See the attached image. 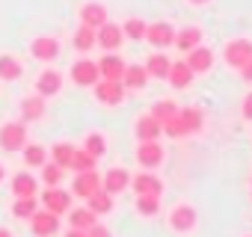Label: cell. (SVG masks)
Returning a JSON list of instances; mask_svg holds the SVG:
<instances>
[{
  "label": "cell",
  "instance_id": "cell-6",
  "mask_svg": "<svg viewBox=\"0 0 252 237\" xmlns=\"http://www.w3.org/2000/svg\"><path fill=\"white\" fill-rule=\"evenodd\" d=\"M30 54H33V59H39V62H54V59L60 57V42H57L54 36H36V39L30 42Z\"/></svg>",
  "mask_w": 252,
  "mask_h": 237
},
{
  "label": "cell",
  "instance_id": "cell-32",
  "mask_svg": "<svg viewBox=\"0 0 252 237\" xmlns=\"http://www.w3.org/2000/svg\"><path fill=\"white\" fill-rule=\"evenodd\" d=\"M71 157H74V146H71V143H57V146L51 148V163H57V166H63V169L71 166Z\"/></svg>",
  "mask_w": 252,
  "mask_h": 237
},
{
  "label": "cell",
  "instance_id": "cell-33",
  "mask_svg": "<svg viewBox=\"0 0 252 237\" xmlns=\"http://www.w3.org/2000/svg\"><path fill=\"white\" fill-rule=\"evenodd\" d=\"M137 210H140L143 216H158V210H160V196H155V193H140V196H137Z\"/></svg>",
  "mask_w": 252,
  "mask_h": 237
},
{
  "label": "cell",
  "instance_id": "cell-36",
  "mask_svg": "<svg viewBox=\"0 0 252 237\" xmlns=\"http://www.w3.org/2000/svg\"><path fill=\"white\" fill-rule=\"evenodd\" d=\"M146 27L149 24L143 18H128V21L122 24V33L128 36V39H134V42H140V39H146Z\"/></svg>",
  "mask_w": 252,
  "mask_h": 237
},
{
  "label": "cell",
  "instance_id": "cell-9",
  "mask_svg": "<svg viewBox=\"0 0 252 237\" xmlns=\"http://www.w3.org/2000/svg\"><path fill=\"white\" fill-rule=\"evenodd\" d=\"M137 160H140V166H146V169L160 166V160H163L160 143H158V140H140V146H137Z\"/></svg>",
  "mask_w": 252,
  "mask_h": 237
},
{
  "label": "cell",
  "instance_id": "cell-17",
  "mask_svg": "<svg viewBox=\"0 0 252 237\" xmlns=\"http://www.w3.org/2000/svg\"><path fill=\"white\" fill-rule=\"evenodd\" d=\"M104 21H107V6H104V3H83V6H80V24L98 30Z\"/></svg>",
  "mask_w": 252,
  "mask_h": 237
},
{
  "label": "cell",
  "instance_id": "cell-15",
  "mask_svg": "<svg viewBox=\"0 0 252 237\" xmlns=\"http://www.w3.org/2000/svg\"><path fill=\"white\" fill-rule=\"evenodd\" d=\"M45 118V98L42 95H27L21 101V122L30 125V122H39Z\"/></svg>",
  "mask_w": 252,
  "mask_h": 237
},
{
  "label": "cell",
  "instance_id": "cell-42",
  "mask_svg": "<svg viewBox=\"0 0 252 237\" xmlns=\"http://www.w3.org/2000/svg\"><path fill=\"white\" fill-rule=\"evenodd\" d=\"M240 71H243V77H246V80H249V83H252V59H249V62H246V65H243V68H240Z\"/></svg>",
  "mask_w": 252,
  "mask_h": 237
},
{
  "label": "cell",
  "instance_id": "cell-31",
  "mask_svg": "<svg viewBox=\"0 0 252 237\" xmlns=\"http://www.w3.org/2000/svg\"><path fill=\"white\" fill-rule=\"evenodd\" d=\"M21 151H24V163H27V166H45V163H48V148L39 146V143L24 146Z\"/></svg>",
  "mask_w": 252,
  "mask_h": 237
},
{
  "label": "cell",
  "instance_id": "cell-12",
  "mask_svg": "<svg viewBox=\"0 0 252 237\" xmlns=\"http://www.w3.org/2000/svg\"><path fill=\"white\" fill-rule=\"evenodd\" d=\"M95 190H101V175H98L95 169H89V172H77V178H74V184H71V193L80 196V199H89Z\"/></svg>",
  "mask_w": 252,
  "mask_h": 237
},
{
  "label": "cell",
  "instance_id": "cell-24",
  "mask_svg": "<svg viewBox=\"0 0 252 237\" xmlns=\"http://www.w3.org/2000/svg\"><path fill=\"white\" fill-rule=\"evenodd\" d=\"M122 83L128 89H143L149 83V71L143 65H125V74H122Z\"/></svg>",
  "mask_w": 252,
  "mask_h": 237
},
{
  "label": "cell",
  "instance_id": "cell-19",
  "mask_svg": "<svg viewBox=\"0 0 252 237\" xmlns=\"http://www.w3.org/2000/svg\"><path fill=\"white\" fill-rule=\"evenodd\" d=\"M160 122L149 113V116H140L137 118V125H134V134H137V140H158L160 137Z\"/></svg>",
  "mask_w": 252,
  "mask_h": 237
},
{
  "label": "cell",
  "instance_id": "cell-10",
  "mask_svg": "<svg viewBox=\"0 0 252 237\" xmlns=\"http://www.w3.org/2000/svg\"><path fill=\"white\" fill-rule=\"evenodd\" d=\"M63 89V74L57 68H45L39 77H36V95L42 98H51V95H60Z\"/></svg>",
  "mask_w": 252,
  "mask_h": 237
},
{
  "label": "cell",
  "instance_id": "cell-13",
  "mask_svg": "<svg viewBox=\"0 0 252 237\" xmlns=\"http://www.w3.org/2000/svg\"><path fill=\"white\" fill-rule=\"evenodd\" d=\"M98 74L104 77V80H122V74H125V59L119 57V54H104L101 59H98Z\"/></svg>",
  "mask_w": 252,
  "mask_h": 237
},
{
  "label": "cell",
  "instance_id": "cell-2",
  "mask_svg": "<svg viewBox=\"0 0 252 237\" xmlns=\"http://www.w3.org/2000/svg\"><path fill=\"white\" fill-rule=\"evenodd\" d=\"M27 146V125L24 122H6L0 128V148L3 151H21Z\"/></svg>",
  "mask_w": 252,
  "mask_h": 237
},
{
  "label": "cell",
  "instance_id": "cell-25",
  "mask_svg": "<svg viewBox=\"0 0 252 237\" xmlns=\"http://www.w3.org/2000/svg\"><path fill=\"white\" fill-rule=\"evenodd\" d=\"M178 51H193L196 45H202V30L199 27H187V30H181V33H175V42H172Z\"/></svg>",
  "mask_w": 252,
  "mask_h": 237
},
{
  "label": "cell",
  "instance_id": "cell-22",
  "mask_svg": "<svg viewBox=\"0 0 252 237\" xmlns=\"http://www.w3.org/2000/svg\"><path fill=\"white\" fill-rule=\"evenodd\" d=\"M21 74H24L21 59H15V57H9V54H0V80L12 83V80H18Z\"/></svg>",
  "mask_w": 252,
  "mask_h": 237
},
{
  "label": "cell",
  "instance_id": "cell-44",
  "mask_svg": "<svg viewBox=\"0 0 252 237\" xmlns=\"http://www.w3.org/2000/svg\"><path fill=\"white\" fill-rule=\"evenodd\" d=\"M0 237H12V231L9 228H0Z\"/></svg>",
  "mask_w": 252,
  "mask_h": 237
},
{
  "label": "cell",
  "instance_id": "cell-38",
  "mask_svg": "<svg viewBox=\"0 0 252 237\" xmlns=\"http://www.w3.org/2000/svg\"><path fill=\"white\" fill-rule=\"evenodd\" d=\"M175 113H178V107H175V101H158V104L152 107V116L158 118V122H160V125L166 122V118H172Z\"/></svg>",
  "mask_w": 252,
  "mask_h": 237
},
{
  "label": "cell",
  "instance_id": "cell-41",
  "mask_svg": "<svg viewBox=\"0 0 252 237\" xmlns=\"http://www.w3.org/2000/svg\"><path fill=\"white\" fill-rule=\"evenodd\" d=\"M243 118H252V92H249L246 101H243Z\"/></svg>",
  "mask_w": 252,
  "mask_h": 237
},
{
  "label": "cell",
  "instance_id": "cell-16",
  "mask_svg": "<svg viewBox=\"0 0 252 237\" xmlns=\"http://www.w3.org/2000/svg\"><path fill=\"white\" fill-rule=\"evenodd\" d=\"M128 184H131V175L125 172V169H119V166H116V169H110V172L101 178V187H104L110 196H119L122 190H128Z\"/></svg>",
  "mask_w": 252,
  "mask_h": 237
},
{
  "label": "cell",
  "instance_id": "cell-11",
  "mask_svg": "<svg viewBox=\"0 0 252 237\" xmlns=\"http://www.w3.org/2000/svg\"><path fill=\"white\" fill-rule=\"evenodd\" d=\"M178 125H181V137L199 134L205 125V113L199 107H184V110H178Z\"/></svg>",
  "mask_w": 252,
  "mask_h": 237
},
{
  "label": "cell",
  "instance_id": "cell-30",
  "mask_svg": "<svg viewBox=\"0 0 252 237\" xmlns=\"http://www.w3.org/2000/svg\"><path fill=\"white\" fill-rule=\"evenodd\" d=\"M74 48L80 51V54H86V51H92L95 48V30L92 27H86V24H80L77 30H74Z\"/></svg>",
  "mask_w": 252,
  "mask_h": 237
},
{
  "label": "cell",
  "instance_id": "cell-20",
  "mask_svg": "<svg viewBox=\"0 0 252 237\" xmlns=\"http://www.w3.org/2000/svg\"><path fill=\"white\" fill-rule=\"evenodd\" d=\"M131 187L137 190V196H140V193H155V196H160L163 181H160L158 175H152V172H140V175L131 178Z\"/></svg>",
  "mask_w": 252,
  "mask_h": 237
},
{
  "label": "cell",
  "instance_id": "cell-37",
  "mask_svg": "<svg viewBox=\"0 0 252 237\" xmlns=\"http://www.w3.org/2000/svg\"><path fill=\"white\" fill-rule=\"evenodd\" d=\"M95 160H98V157H92L86 148H83V151L74 148V157H71V166H68V169H74V172H89V169H95Z\"/></svg>",
  "mask_w": 252,
  "mask_h": 237
},
{
  "label": "cell",
  "instance_id": "cell-43",
  "mask_svg": "<svg viewBox=\"0 0 252 237\" xmlns=\"http://www.w3.org/2000/svg\"><path fill=\"white\" fill-rule=\"evenodd\" d=\"M65 237H86V231H83V228H68Z\"/></svg>",
  "mask_w": 252,
  "mask_h": 237
},
{
  "label": "cell",
  "instance_id": "cell-1",
  "mask_svg": "<svg viewBox=\"0 0 252 237\" xmlns=\"http://www.w3.org/2000/svg\"><path fill=\"white\" fill-rule=\"evenodd\" d=\"M92 89H95V101L104 104V107H116V104L125 101V83L122 80H104V77H98L92 83Z\"/></svg>",
  "mask_w": 252,
  "mask_h": 237
},
{
  "label": "cell",
  "instance_id": "cell-39",
  "mask_svg": "<svg viewBox=\"0 0 252 237\" xmlns=\"http://www.w3.org/2000/svg\"><path fill=\"white\" fill-rule=\"evenodd\" d=\"M42 181H45V187H57V184L63 181V166L45 163V166H42Z\"/></svg>",
  "mask_w": 252,
  "mask_h": 237
},
{
  "label": "cell",
  "instance_id": "cell-45",
  "mask_svg": "<svg viewBox=\"0 0 252 237\" xmlns=\"http://www.w3.org/2000/svg\"><path fill=\"white\" fill-rule=\"evenodd\" d=\"M6 178V169H3V163H0V181H3Z\"/></svg>",
  "mask_w": 252,
  "mask_h": 237
},
{
  "label": "cell",
  "instance_id": "cell-27",
  "mask_svg": "<svg viewBox=\"0 0 252 237\" xmlns=\"http://www.w3.org/2000/svg\"><path fill=\"white\" fill-rule=\"evenodd\" d=\"M166 77H169V83H172L175 89H184V86H190V80H193V71H190V65H187V62H172Z\"/></svg>",
  "mask_w": 252,
  "mask_h": 237
},
{
  "label": "cell",
  "instance_id": "cell-26",
  "mask_svg": "<svg viewBox=\"0 0 252 237\" xmlns=\"http://www.w3.org/2000/svg\"><path fill=\"white\" fill-rule=\"evenodd\" d=\"M86 207H89L92 213H98V216H101V213H110V210H113V196L101 187V190H95V193L86 199Z\"/></svg>",
  "mask_w": 252,
  "mask_h": 237
},
{
  "label": "cell",
  "instance_id": "cell-18",
  "mask_svg": "<svg viewBox=\"0 0 252 237\" xmlns=\"http://www.w3.org/2000/svg\"><path fill=\"white\" fill-rule=\"evenodd\" d=\"M187 65H190V71L196 74V71H208L211 65H214V54L208 51V48H202V45H196L193 51H187V59H184Z\"/></svg>",
  "mask_w": 252,
  "mask_h": 237
},
{
  "label": "cell",
  "instance_id": "cell-28",
  "mask_svg": "<svg viewBox=\"0 0 252 237\" xmlns=\"http://www.w3.org/2000/svg\"><path fill=\"white\" fill-rule=\"evenodd\" d=\"M169 59H166V54H152L149 57V62H146V71H149V77H158V80H166V74H169Z\"/></svg>",
  "mask_w": 252,
  "mask_h": 237
},
{
  "label": "cell",
  "instance_id": "cell-4",
  "mask_svg": "<svg viewBox=\"0 0 252 237\" xmlns=\"http://www.w3.org/2000/svg\"><path fill=\"white\" fill-rule=\"evenodd\" d=\"M252 59V42L249 39H231L225 45V62L231 68H243Z\"/></svg>",
  "mask_w": 252,
  "mask_h": 237
},
{
  "label": "cell",
  "instance_id": "cell-40",
  "mask_svg": "<svg viewBox=\"0 0 252 237\" xmlns=\"http://www.w3.org/2000/svg\"><path fill=\"white\" fill-rule=\"evenodd\" d=\"M86 237H113V234H110V228H107V225H98V222H95V225H89V228H86Z\"/></svg>",
  "mask_w": 252,
  "mask_h": 237
},
{
  "label": "cell",
  "instance_id": "cell-29",
  "mask_svg": "<svg viewBox=\"0 0 252 237\" xmlns=\"http://www.w3.org/2000/svg\"><path fill=\"white\" fill-rule=\"evenodd\" d=\"M68 222H71V228H89V225H95L98 222V213H92L89 207H74V210H68Z\"/></svg>",
  "mask_w": 252,
  "mask_h": 237
},
{
  "label": "cell",
  "instance_id": "cell-21",
  "mask_svg": "<svg viewBox=\"0 0 252 237\" xmlns=\"http://www.w3.org/2000/svg\"><path fill=\"white\" fill-rule=\"evenodd\" d=\"M169 222H172L175 231H190V228L196 225V210H193L190 205H178V207L169 213Z\"/></svg>",
  "mask_w": 252,
  "mask_h": 237
},
{
  "label": "cell",
  "instance_id": "cell-5",
  "mask_svg": "<svg viewBox=\"0 0 252 237\" xmlns=\"http://www.w3.org/2000/svg\"><path fill=\"white\" fill-rule=\"evenodd\" d=\"M122 42H125V33H122L119 24L104 21V24L95 30V45L104 48V51H116V48H122Z\"/></svg>",
  "mask_w": 252,
  "mask_h": 237
},
{
  "label": "cell",
  "instance_id": "cell-3",
  "mask_svg": "<svg viewBox=\"0 0 252 237\" xmlns=\"http://www.w3.org/2000/svg\"><path fill=\"white\" fill-rule=\"evenodd\" d=\"M30 231H33L36 237H54V234L60 231V216L51 213V210H36V213L30 216Z\"/></svg>",
  "mask_w": 252,
  "mask_h": 237
},
{
  "label": "cell",
  "instance_id": "cell-34",
  "mask_svg": "<svg viewBox=\"0 0 252 237\" xmlns=\"http://www.w3.org/2000/svg\"><path fill=\"white\" fill-rule=\"evenodd\" d=\"M36 210H39L36 196H21V199H15V205H12V213H15L18 219H30Z\"/></svg>",
  "mask_w": 252,
  "mask_h": 237
},
{
  "label": "cell",
  "instance_id": "cell-8",
  "mask_svg": "<svg viewBox=\"0 0 252 237\" xmlns=\"http://www.w3.org/2000/svg\"><path fill=\"white\" fill-rule=\"evenodd\" d=\"M146 39L155 45V48H169L175 42V27L169 21H155L146 27Z\"/></svg>",
  "mask_w": 252,
  "mask_h": 237
},
{
  "label": "cell",
  "instance_id": "cell-35",
  "mask_svg": "<svg viewBox=\"0 0 252 237\" xmlns=\"http://www.w3.org/2000/svg\"><path fill=\"white\" fill-rule=\"evenodd\" d=\"M83 148H86L92 157H101V154L107 151V137H104V134H98V131H92V134H86Z\"/></svg>",
  "mask_w": 252,
  "mask_h": 237
},
{
  "label": "cell",
  "instance_id": "cell-46",
  "mask_svg": "<svg viewBox=\"0 0 252 237\" xmlns=\"http://www.w3.org/2000/svg\"><path fill=\"white\" fill-rule=\"evenodd\" d=\"M190 3H208V0H190Z\"/></svg>",
  "mask_w": 252,
  "mask_h": 237
},
{
  "label": "cell",
  "instance_id": "cell-23",
  "mask_svg": "<svg viewBox=\"0 0 252 237\" xmlns=\"http://www.w3.org/2000/svg\"><path fill=\"white\" fill-rule=\"evenodd\" d=\"M36 190H39V184H36V178H33L30 172L12 175V193H15V199H21V196H36Z\"/></svg>",
  "mask_w": 252,
  "mask_h": 237
},
{
  "label": "cell",
  "instance_id": "cell-7",
  "mask_svg": "<svg viewBox=\"0 0 252 237\" xmlns=\"http://www.w3.org/2000/svg\"><path fill=\"white\" fill-rule=\"evenodd\" d=\"M42 205H45V210H51V213H68V207H71V196L65 193V190H60V184L57 187H48L45 193H42Z\"/></svg>",
  "mask_w": 252,
  "mask_h": 237
},
{
  "label": "cell",
  "instance_id": "cell-14",
  "mask_svg": "<svg viewBox=\"0 0 252 237\" xmlns=\"http://www.w3.org/2000/svg\"><path fill=\"white\" fill-rule=\"evenodd\" d=\"M98 77H101V74H98V62H92V59H77V62L71 65V80H74L77 86H92Z\"/></svg>",
  "mask_w": 252,
  "mask_h": 237
}]
</instances>
